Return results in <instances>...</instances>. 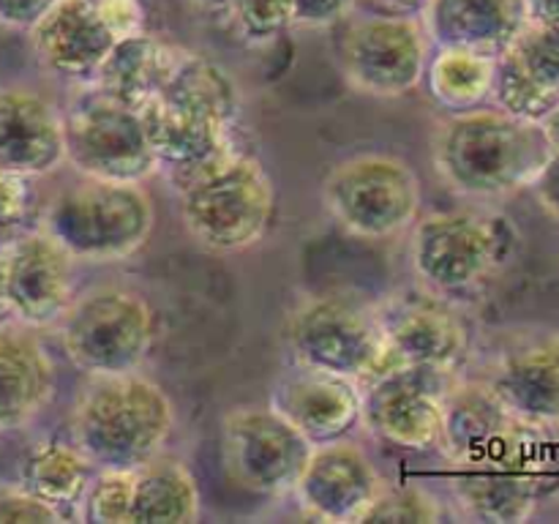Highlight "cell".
<instances>
[{"label":"cell","instance_id":"7c38bea8","mask_svg":"<svg viewBox=\"0 0 559 524\" xmlns=\"http://www.w3.org/2000/svg\"><path fill=\"white\" fill-rule=\"evenodd\" d=\"M431 49L435 44L418 16H366L344 36L342 69L358 93L399 98L424 82Z\"/></svg>","mask_w":559,"mask_h":524},{"label":"cell","instance_id":"484cf974","mask_svg":"<svg viewBox=\"0 0 559 524\" xmlns=\"http://www.w3.org/2000/svg\"><path fill=\"white\" fill-rule=\"evenodd\" d=\"M156 96L167 98L175 107H183L189 112L202 115L207 120L227 126L235 131L240 115V91L233 76L213 63L211 58H202L194 52H175L173 66L167 71L162 91Z\"/></svg>","mask_w":559,"mask_h":524},{"label":"cell","instance_id":"f6af8a7d","mask_svg":"<svg viewBox=\"0 0 559 524\" xmlns=\"http://www.w3.org/2000/svg\"><path fill=\"white\" fill-rule=\"evenodd\" d=\"M91 3H93V0H91Z\"/></svg>","mask_w":559,"mask_h":524},{"label":"cell","instance_id":"1f68e13d","mask_svg":"<svg viewBox=\"0 0 559 524\" xmlns=\"http://www.w3.org/2000/svg\"><path fill=\"white\" fill-rule=\"evenodd\" d=\"M445 516L442 502L435 491L420 484L382 486L380 495L371 500L360 522H440Z\"/></svg>","mask_w":559,"mask_h":524},{"label":"cell","instance_id":"74e56055","mask_svg":"<svg viewBox=\"0 0 559 524\" xmlns=\"http://www.w3.org/2000/svg\"><path fill=\"white\" fill-rule=\"evenodd\" d=\"M60 0H0V25L11 31L36 27Z\"/></svg>","mask_w":559,"mask_h":524},{"label":"cell","instance_id":"9c48e42d","mask_svg":"<svg viewBox=\"0 0 559 524\" xmlns=\"http://www.w3.org/2000/svg\"><path fill=\"white\" fill-rule=\"evenodd\" d=\"M322 202L349 235L382 240L413 227L420 213V180L404 158L360 153L331 169Z\"/></svg>","mask_w":559,"mask_h":524},{"label":"cell","instance_id":"ac0fdd59","mask_svg":"<svg viewBox=\"0 0 559 524\" xmlns=\"http://www.w3.org/2000/svg\"><path fill=\"white\" fill-rule=\"evenodd\" d=\"M522 418L559 429V331L513 336L484 377Z\"/></svg>","mask_w":559,"mask_h":524},{"label":"cell","instance_id":"277c9868","mask_svg":"<svg viewBox=\"0 0 559 524\" xmlns=\"http://www.w3.org/2000/svg\"><path fill=\"white\" fill-rule=\"evenodd\" d=\"M175 186L186 229L205 249L243 251L271 227L276 207L271 175L254 156L235 147Z\"/></svg>","mask_w":559,"mask_h":524},{"label":"cell","instance_id":"e0dca14e","mask_svg":"<svg viewBox=\"0 0 559 524\" xmlns=\"http://www.w3.org/2000/svg\"><path fill=\"white\" fill-rule=\"evenodd\" d=\"M271 407L311 445L344 440L360 426V382L293 360L273 382Z\"/></svg>","mask_w":559,"mask_h":524},{"label":"cell","instance_id":"b9f144b4","mask_svg":"<svg viewBox=\"0 0 559 524\" xmlns=\"http://www.w3.org/2000/svg\"><path fill=\"white\" fill-rule=\"evenodd\" d=\"M374 3L385 5V9L402 11V14H413V11H420L426 5V0H374Z\"/></svg>","mask_w":559,"mask_h":524},{"label":"cell","instance_id":"ba28073f","mask_svg":"<svg viewBox=\"0 0 559 524\" xmlns=\"http://www.w3.org/2000/svg\"><path fill=\"white\" fill-rule=\"evenodd\" d=\"M287 347L295 364L366 382L388 366L377 306L347 295L304 300L287 322Z\"/></svg>","mask_w":559,"mask_h":524},{"label":"cell","instance_id":"f546056e","mask_svg":"<svg viewBox=\"0 0 559 524\" xmlns=\"http://www.w3.org/2000/svg\"><path fill=\"white\" fill-rule=\"evenodd\" d=\"M506 52L549 102L559 104V25L530 20Z\"/></svg>","mask_w":559,"mask_h":524},{"label":"cell","instance_id":"603a6c76","mask_svg":"<svg viewBox=\"0 0 559 524\" xmlns=\"http://www.w3.org/2000/svg\"><path fill=\"white\" fill-rule=\"evenodd\" d=\"M55 364L44 344L20 322L0 327V429L31 424L52 402Z\"/></svg>","mask_w":559,"mask_h":524},{"label":"cell","instance_id":"44dd1931","mask_svg":"<svg viewBox=\"0 0 559 524\" xmlns=\"http://www.w3.org/2000/svg\"><path fill=\"white\" fill-rule=\"evenodd\" d=\"M27 33L38 60L52 74L74 82H91L115 44L112 31L104 25L91 0H60Z\"/></svg>","mask_w":559,"mask_h":524},{"label":"cell","instance_id":"8fae6325","mask_svg":"<svg viewBox=\"0 0 559 524\" xmlns=\"http://www.w3.org/2000/svg\"><path fill=\"white\" fill-rule=\"evenodd\" d=\"M459 371L418 364H391L360 382V424L371 434L402 448L440 442L445 396Z\"/></svg>","mask_w":559,"mask_h":524},{"label":"cell","instance_id":"52a82bcc","mask_svg":"<svg viewBox=\"0 0 559 524\" xmlns=\"http://www.w3.org/2000/svg\"><path fill=\"white\" fill-rule=\"evenodd\" d=\"M58 325L66 355L87 377L140 371L156 338L151 303L126 287L87 289L71 300Z\"/></svg>","mask_w":559,"mask_h":524},{"label":"cell","instance_id":"7a4b0ae2","mask_svg":"<svg viewBox=\"0 0 559 524\" xmlns=\"http://www.w3.org/2000/svg\"><path fill=\"white\" fill-rule=\"evenodd\" d=\"M175 407L147 377H91L71 409V442L96 469H136L164 453Z\"/></svg>","mask_w":559,"mask_h":524},{"label":"cell","instance_id":"d590c367","mask_svg":"<svg viewBox=\"0 0 559 524\" xmlns=\"http://www.w3.org/2000/svg\"><path fill=\"white\" fill-rule=\"evenodd\" d=\"M358 0H295V27L320 31L342 22Z\"/></svg>","mask_w":559,"mask_h":524},{"label":"cell","instance_id":"ffe728a7","mask_svg":"<svg viewBox=\"0 0 559 524\" xmlns=\"http://www.w3.org/2000/svg\"><path fill=\"white\" fill-rule=\"evenodd\" d=\"M420 22L435 47L475 49L497 58L530 25L527 0H426Z\"/></svg>","mask_w":559,"mask_h":524},{"label":"cell","instance_id":"9a60e30c","mask_svg":"<svg viewBox=\"0 0 559 524\" xmlns=\"http://www.w3.org/2000/svg\"><path fill=\"white\" fill-rule=\"evenodd\" d=\"M74 262L44 227L25 229L3 243L0 271L14 322L27 327L60 322L74 300Z\"/></svg>","mask_w":559,"mask_h":524},{"label":"cell","instance_id":"4fadbf2b","mask_svg":"<svg viewBox=\"0 0 559 524\" xmlns=\"http://www.w3.org/2000/svg\"><path fill=\"white\" fill-rule=\"evenodd\" d=\"M222 437L229 478L243 489L265 497L293 491L314 448L271 404L267 407L246 404L229 409Z\"/></svg>","mask_w":559,"mask_h":524},{"label":"cell","instance_id":"5bb4252c","mask_svg":"<svg viewBox=\"0 0 559 524\" xmlns=\"http://www.w3.org/2000/svg\"><path fill=\"white\" fill-rule=\"evenodd\" d=\"M388 366L418 364L459 371L469 353V327L453 298L426 289H407L377 306Z\"/></svg>","mask_w":559,"mask_h":524},{"label":"cell","instance_id":"30bf717a","mask_svg":"<svg viewBox=\"0 0 559 524\" xmlns=\"http://www.w3.org/2000/svg\"><path fill=\"white\" fill-rule=\"evenodd\" d=\"M63 115L66 162L85 178L145 183L158 164L136 109L82 82Z\"/></svg>","mask_w":559,"mask_h":524},{"label":"cell","instance_id":"d4e9b609","mask_svg":"<svg viewBox=\"0 0 559 524\" xmlns=\"http://www.w3.org/2000/svg\"><path fill=\"white\" fill-rule=\"evenodd\" d=\"M175 52L178 49L162 44L151 33H129V36L115 38L91 82L104 96L140 112L162 91Z\"/></svg>","mask_w":559,"mask_h":524},{"label":"cell","instance_id":"4316f807","mask_svg":"<svg viewBox=\"0 0 559 524\" xmlns=\"http://www.w3.org/2000/svg\"><path fill=\"white\" fill-rule=\"evenodd\" d=\"M200 489L186 464L158 453L134 469L129 524H189L200 519Z\"/></svg>","mask_w":559,"mask_h":524},{"label":"cell","instance_id":"d6986e66","mask_svg":"<svg viewBox=\"0 0 559 524\" xmlns=\"http://www.w3.org/2000/svg\"><path fill=\"white\" fill-rule=\"evenodd\" d=\"M66 164L63 115L38 93L0 91V172L44 178Z\"/></svg>","mask_w":559,"mask_h":524},{"label":"cell","instance_id":"6da1fadb","mask_svg":"<svg viewBox=\"0 0 559 524\" xmlns=\"http://www.w3.org/2000/svg\"><path fill=\"white\" fill-rule=\"evenodd\" d=\"M551 151L540 123L478 107L442 120L431 142L442 183L475 202L527 189Z\"/></svg>","mask_w":559,"mask_h":524},{"label":"cell","instance_id":"8992f818","mask_svg":"<svg viewBox=\"0 0 559 524\" xmlns=\"http://www.w3.org/2000/svg\"><path fill=\"white\" fill-rule=\"evenodd\" d=\"M153 222L156 213L142 183L82 175L49 202L41 227L76 262H118L147 243Z\"/></svg>","mask_w":559,"mask_h":524},{"label":"cell","instance_id":"836d02e7","mask_svg":"<svg viewBox=\"0 0 559 524\" xmlns=\"http://www.w3.org/2000/svg\"><path fill=\"white\" fill-rule=\"evenodd\" d=\"M31 205V178L14 172H0V240L3 243L25 233Z\"/></svg>","mask_w":559,"mask_h":524},{"label":"cell","instance_id":"7402d4cb","mask_svg":"<svg viewBox=\"0 0 559 524\" xmlns=\"http://www.w3.org/2000/svg\"><path fill=\"white\" fill-rule=\"evenodd\" d=\"M140 118L158 169H167L175 183L235 147L233 129L175 107L162 96H153L140 109Z\"/></svg>","mask_w":559,"mask_h":524},{"label":"cell","instance_id":"8d00e7d4","mask_svg":"<svg viewBox=\"0 0 559 524\" xmlns=\"http://www.w3.org/2000/svg\"><path fill=\"white\" fill-rule=\"evenodd\" d=\"M93 5L115 38L142 31V22H145L142 0H93Z\"/></svg>","mask_w":559,"mask_h":524},{"label":"cell","instance_id":"7bdbcfd3","mask_svg":"<svg viewBox=\"0 0 559 524\" xmlns=\"http://www.w3.org/2000/svg\"><path fill=\"white\" fill-rule=\"evenodd\" d=\"M14 322V311H11L9 295H5V284H3V271H0V327Z\"/></svg>","mask_w":559,"mask_h":524},{"label":"cell","instance_id":"83f0119b","mask_svg":"<svg viewBox=\"0 0 559 524\" xmlns=\"http://www.w3.org/2000/svg\"><path fill=\"white\" fill-rule=\"evenodd\" d=\"M93 473L96 467L87 462L85 453L74 442L44 440L22 458L16 486L63 513V508H74L80 502Z\"/></svg>","mask_w":559,"mask_h":524},{"label":"cell","instance_id":"4dcf8cb0","mask_svg":"<svg viewBox=\"0 0 559 524\" xmlns=\"http://www.w3.org/2000/svg\"><path fill=\"white\" fill-rule=\"evenodd\" d=\"M131 500L134 469H96L76 505L87 524H129Z\"/></svg>","mask_w":559,"mask_h":524},{"label":"cell","instance_id":"f35d334b","mask_svg":"<svg viewBox=\"0 0 559 524\" xmlns=\"http://www.w3.org/2000/svg\"><path fill=\"white\" fill-rule=\"evenodd\" d=\"M530 189L535 191V200L540 202V207L559 222V147L549 153Z\"/></svg>","mask_w":559,"mask_h":524},{"label":"cell","instance_id":"ab89813d","mask_svg":"<svg viewBox=\"0 0 559 524\" xmlns=\"http://www.w3.org/2000/svg\"><path fill=\"white\" fill-rule=\"evenodd\" d=\"M527 3H530V20L559 25V0H527Z\"/></svg>","mask_w":559,"mask_h":524},{"label":"cell","instance_id":"ee69618b","mask_svg":"<svg viewBox=\"0 0 559 524\" xmlns=\"http://www.w3.org/2000/svg\"><path fill=\"white\" fill-rule=\"evenodd\" d=\"M194 3L202 5V9H207V11H227L233 0H194Z\"/></svg>","mask_w":559,"mask_h":524},{"label":"cell","instance_id":"e575fe53","mask_svg":"<svg viewBox=\"0 0 559 524\" xmlns=\"http://www.w3.org/2000/svg\"><path fill=\"white\" fill-rule=\"evenodd\" d=\"M63 513L58 508H52L49 502L38 500L31 491H25L22 486L14 489H0V524H44V522H60Z\"/></svg>","mask_w":559,"mask_h":524},{"label":"cell","instance_id":"5b68a950","mask_svg":"<svg viewBox=\"0 0 559 524\" xmlns=\"http://www.w3.org/2000/svg\"><path fill=\"white\" fill-rule=\"evenodd\" d=\"M409 262L426 289L456 298L489 282L513 257L519 229L489 211H440L415 218Z\"/></svg>","mask_w":559,"mask_h":524},{"label":"cell","instance_id":"3957f363","mask_svg":"<svg viewBox=\"0 0 559 524\" xmlns=\"http://www.w3.org/2000/svg\"><path fill=\"white\" fill-rule=\"evenodd\" d=\"M551 431L508 407L484 377H459L445 396L437 445L459 469L546 475L559 462Z\"/></svg>","mask_w":559,"mask_h":524},{"label":"cell","instance_id":"cb8c5ba5","mask_svg":"<svg viewBox=\"0 0 559 524\" xmlns=\"http://www.w3.org/2000/svg\"><path fill=\"white\" fill-rule=\"evenodd\" d=\"M459 511L475 522H527L544 500L549 480L535 473H497V469H459L448 484Z\"/></svg>","mask_w":559,"mask_h":524},{"label":"cell","instance_id":"2e32d148","mask_svg":"<svg viewBox=\"0 0 559 524\" xmlns=\"http://www.w3.org/2000/svg\"><path fill=\"white\" fill-rule=\"evenodd\" d=\"M382 486L385 478L369 453L344 437L311 448L293 491L309 516L322 522H360Z\"/></svg>","mask_w":559,"mask_h":524},{"label":"cell","instance_id":"f1b7e54d","mask_svg":"<svg viewBox=\"0 0 559 524\" xmlns=\"http://www.w3.org/2000/svg\"><path fill=\"white\" fill-rule=\"evenodd\" d=\"M497 58L475 49L435 47L426 66L429 93L451 112L475 109L491 96Z\"/></svg>","mask_w":559,"mask_h":524},{"label":"cell","instance_id":"60d3db41","mask_svg":"<svg viewBox=\"0 0 559 524\" xmlns=\"http://www.w3.org/2000/svg\"><path fill=\"white\" fill-rule=\"evenodd\" d=\"M540 129H544L546 140H549L551 147H559V104L555 109H551L549 115H546L544 120H540Z\"/></svg>","mask_w":559,"mask_h":524},{"label":"cell","instance_id":"d6a6232c","mask_svg":"<svg viewBox=\"0 0 559 524\" xmlns=\"http://www.w3.org/2000/svg\"><path fill=\"white\" fill-rule=\"evenodd\" d=\"M227 11L240 38L254 47L273 44L295 27V0H233Z\"/></svg>","mask_w":559,"mask_h":524}]
</instances>
